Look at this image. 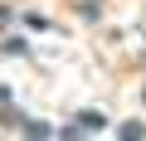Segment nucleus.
<instances>
[{"label":"nucleus","mask_w":146,"mask_h":141,"mask_svg":"<svg viewBox=\"0 0 146 141\" xmlns=\"http://www.w3.org/2000/svg\"><path fill=\"white\" fill-rule=\"evenodd\" d=\"M78 122H83V131H102V126H107V122H102V117H98V112H83V117H78Z\"/></svg>","instance_id":"obj_1"}]
</instances>
